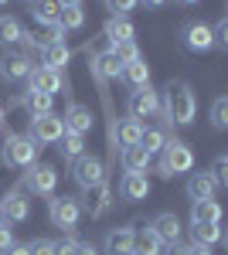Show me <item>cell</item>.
Here are the masks:
<instances>
[{
    "label": "cell",
    "mask_w": 228,
    "mask_h": 255,
    "mask_svg": "<svg viewBox=\"0 0 228 255\" xmlns=\"http://www.w3.org/2000/svg\"><path fill=\"white\" fill-rule=\"evenodd\" d=\"M102 3H106V10L113 17H130V10H136L140 0H102Z\"/></svg>",
    "instance_id": "37"
},
{
    "label": "cell",
    "mask_w": 228,
    "mask_h": 255,
    "mask_svg": "<svg viewBox=\"0 0 228 255\" xmlns=\"http://www.w3.org/2000/svg\"><path fill=\"white\" fill-rule=\"evenodd\" d=\"M0 123H3V106H0Z\"/></svg>",
    "instance_id": "50"
},
{
    "label": "cell",
    "mask_w": 228,
    "mask_h": 255,
    "mask_svg": "<svg viewBox=\"0 0 228 255\" xmlns=\"http://www.w3.org/2000/svg\"><path fill=\"white\" fill-rule=\"evenodd\" d=\"M102 34L109 38V48H113V44H123V41H133L136 27L130 24V17H109L106 27H102Z\"/></svg>",
    "instance_id": "23"
},
{
    "label": "cell",
    "mask_w": 228,
    "mask_h": 255,
    "mask_svg": "<svg viewBox=\"0 0 228 255\" xmlns=\"http://www.w3.org/2000/svg\"><path fill=\"white\" fill-rule=\"evenodd\" d=\"M106 255H133V228H113L102 242Z\"/></svg>",
    "instance_id": "21"
},
{
    "label": "cell",
    "mask_w": 228,
    "mask_h": 255,
    "mask_svg": "<svg viewBox=\"0 0 228 255\" xmlns=\"http://www.w3.org/2000/svg\"><path fill=\"white\" fill-rule=\"evenodd\" d=\"M119 82H126L130 89L150 85V65H147V58H136V61H130V65H123V68H119Z\"/></svg>",
    "instance_id": "22"
},
{
    "label": "cell",
    "mask_w": 228,
    "mask_h": 255,
    "mask_svg": "<svg viewBox=\"0 0 228 255\" xmlns=\"http://www.w3.org/2000/svg\"><path fill=\"white\" fill-rule=\"evenodd\" d=\"M20 106H24L31 116H44V113H51V106H55V96H48V92H38V89H31V85H27V92L20 96Z\"/></svg>",
    "instance_id": "24"
},
{
    "label": "cell",
    "mask_w": 228,
    "mask_h": 255,
    "mask_svg": "<svg viewBox=\"0 0 228 255\" xmlns=\"http://www.w3.org/2000/svg\"><path fill=\"white\" fill-rule=\"evenodd\" d=\"M31 14H34V20H38V24H44V27H55L58 17H61V3H58V0H38Z\"/></svg>",
    "instance_id": "31"
},
{
    "label": "cell",
    "mask_w": 228,
    "mask_h": 255,
    "mask_svg": "<svg viewBox=\"0 0 228 255\" xmlns=\"http://www.w3.org/2000/svg\"><path fill=\"white\" fill-rule=\"evenodd\" d=\"M7 255H31V249H27V245H17V242H14V245L7 249Z\"/></svg>",
    "instance_id": "45"
},
{
    "label": "cell",
    "mask_w": 228,
    "mask_h": 255,
    "mask_svg": "<svg viewBox=\"0 0 228 255\" xmlns=\"http://www.w3.org/2000/svg\"><path fill=\"white\" fill-rule=\"evenodd\" d=\"M147 194H150V180H147V174L126 170L123 180H119V197H123V201H143Z\"/></svg>",
    "instance_id": "14"
},
{
    "label": "cell",
    "mask_w": 228,
    "mask_h": 255,
    "mask_svg": "<svg viewBox=\"0 0 228 255\" xmlns=\"http://www.w3.org/2000/svg\"><path fill=\"white\" fill-rule=\"evenodd\" d=\"M157 170H160V177H174V174L194 170V150H191L184 139L167 136L164 150H160V160H157Z\"/></svg>",
    "instance_id": "2"
},
{
    "label": "cell",
    "mask_w": 228,
    "mask_h": 255,
    "mask_svg": "<svg viewBox=\"0 0 228 255\" xmlns=\"http://www.w3.org/2000/svg\"><path fill=\"white\" fill-rule=\"evenodd\" d=\"M174 3H181V7H194V3H201V0H174Z\"/></svg>",
    "instance_id": "48"
},
{
    "label": "cell",
    "mask_w": 228,
    "mask_h": 255,
    "mask_svg": "<svg viewBox=\"0 0 228 255\" xmlns=\"http://www.w3.org/2000/svg\"><path fill=\"white\" fill-rule=\"evenodd\" d=\"M208 174H211V180H215L218 187H228V157H225V153L215 157V163H211Z\"/></svg>",
    "instance_id": "36"
},
{
    "label": "cell",
    "mask_w": 228,
    "mask_h": 255,
    "mask_svg": "<svg viewBox=\"0 0 228 255\" xmlns=\"http://www.w3.org/2000/svg\"><path fill=\"white\" fill-rule=\"evenodd\" d=\"M10 245H14V232H10V225H0V255H7Z\"/></svg>",
    "instance_id": "41"
},
{
    "label": "cell",
    "mask_w": 228,
    "mask_h": 255,
    "mask_svg": "<svg viewBox=\"0 0 228 255\" xmlns=\"http://www.w3.org/2000/svg\"><path fill=\"white\" fill-rule=\"evenodd\" d=\"M75 255H99V249L92 242H75Z\"/></svg>",
    "instance_id": "43"
},
{
    "label": "cell",
    "mask_w": 228,
    "mask_h": 255,
    "mask_svg": "<svg viewBox=\"0 0 228 255\" xmlns=\"http://www.w3.org/2000/svg\"><path fill=\"white\" fill-rule=\"evenodd\" d=\"M27 3H38V0H27Z\"/></svg>",
    "instance_id": "51"
},
{
    "label": "cell",
    "mask_w": 228,
    "mask_h": 255,
    "mask_svg": "<svg viewBox=\"0 0 228 255\" xmlns=\"http://www.w3.org/2000/svg\"><path fill=\"white\" fill-rule=\"evenodd\" d=\"M58 153L65 163H75L82 153H85V136H78V133H61L58 136Z\"/></svg>",
    "instance_id": "25"
},
{
    "label": "cell",
    "mask_w": 228,
    "mask_h": 255,
    "mask_svg": "<svg viewBox=\"0 0 228 255\" xmlns=\"http://www.w3.org/2000/svg\"><path fill=\"white\" fill-rule=\"evenodd\" d=\"M38 153H41V146L31 136L7 133L3 146H0V163H3V167H20V170H24V167L38 163Z\"/></svg>",
    "instance_id": "3"
},
{
    "label": "cell",
    "mask_w": 228,
    "mask_h": 255,
    "mask_svg": "<svg viewBox=\"0 0 228 255\" xmlns=\"http://www.w3.org/2000/svg\"><path fill=\"white\" fill-rule=\"evenodd\" d=\"M191 221L222 225V204H215V201H191Z\"/></svg>",
    "instance_id": "26"
},
{
    "label": "cell",
    "mask_w": 228,
    "mask_h": 255,
    "mask_svg": "<svg viewBox=\"0 0 228 255\" xmlns=\"http://www.w3.org/2000/svg\"><path fill=\"white\" fill-rule=\"evenodd\" d=\"M225 242V232L222 225H201V221H191V245H205V249H215Z\"/></svg>",
    "instance_id": "19"
},
{
    "label": "cell",
    "mask_w": 228,
    "mask_h": 255,
    "mask_svg": "<svg viewBox=\"0 0 228 255\" xmlns=\"http://www.w3.org/2000/svg\"><path fill=\"white\" fill-rule=\"evenodd\" d=\"M215 194H218V184L211 180L208 170L188 177V197L191 201H215Z\"/></svg>",
    "instance_id": "18"
},
{
    "label": "cell",
    "mask_w": 228,
    "mask_h": 255,
    "mask_svg": "<svg viewBox=\"0 0 228 255\" xmlns=\"http://www.w3.org/2000/svg\"><path fill=\"white\" fill-rule=\"evenodd\" d=\"M140 3H143L147 10H160V7H167L171 0H140Z\"/></svg>",
    "instance_id": "44"
},
{
    "label": "cell",
    "mask_w": 228,
    "mask_h": 255,
    "mask_svg": "<svg viewBox=\"0 0 228 255\" xmlns=\"http://www.w3.org/2000/svg\"><path fill=\"white\" fill-rule=\"evenodd\" d=\"M188 255H215V252L205 249V245H188Z\"/></svg>",
    "instance_id": "46"
},
{
    "label": "cell",
    "mask_w": 228,
    "mask_h": 255,
    "mask_svg": "<svg viewBox=\"0 0 228 255\" xmlns=\"http://www.w3.org/2000/svg\"><path fill=\"white\" fill-rule=\"evenodd\" d=\"M126 113L133 119H150L160 113V92L153 85H140V89H130V99H126Z\"/></svg>",
    "instance_id": "6"
},
{
    "label": "cell",
    "mask_w": 228,
    "mask_h": 255,
    "mask_svg": "<svg viewBox=\"0 0 228 255\" xmlns=\"http://www.w3.org/2000/svg\"><path fill=\"white\" fill-rule=\"evenodd\" d=\"M61 7H82V0H58Z\"/></svg>",
    "instance_id": "47"
},
{
    "label": "cell",
    "mask_w": 228,
    "mask_h": 255,
    "mask_svg": "<svg viewBox=\"0 0 228 255\" xmlns=\"http://www.w3.org/2000/svg\"><path fill=\"white\" fill-rule=\"evenodd\" d=\"M61 123H65V133H78V136H85V133L92 129V109H85V106H78V102H68Z\"/></svg>",
    "instance_id": "13"
},
{
    "label": "cell",
    "mask_w": 228,
    "mask_h": 255,
    "mask_svg": "<svg viewBox=\"0 0 228 255\" xmlns=\"http://www.w3.org/2000/svg\"><path fill=\"white\" fill-rule=\"evenodd\" d=\"M58 24H61L65 31H82V27H85V10H82V7H61Z\"/></svg>",
    "instance_id": "32"
},
{
    "label": "cell",
    "mask_w": 228,
    "mask_h": 255,
    "mask_svg": "<svg viewBox=\"0 0 228 255\" xmlns=\"http://www.w3.org/2000/svg\"><path fill=\"white\" fill-rule=\"evenodd\" d=\"M160 255H188V245L184 242H174V245H164V252Z\"/></svg>",
    "instance_id": "42"
},
{
    "label": "cell",
    "mask_w": 228,
    "mask_h": 255,
    "mask_svg": "<svg viewBox=\"0 0 228 255\" xmlns=\"http://www.w3.org/2000/svg\"><path fill=\"white\" fill-rule=\"evenodd\" d=\"M48 218H51V225L61 228V232H75L78 218H82V204H78V197L51 194V201H48Z\"/></svg>",
    "instance_id": "5"
},
{
    "label": "cell",
    "mask_w": 228,
    "mask_h": 255,
    "mask_svg": "<svg viewBox=\"0 0 228 255\" xmlns=\"http://www.w3.org/2000/svg\"><path fill=\"white\" fill-rule=\"evenodd\" d=\"M0 225H3V221H0Z\"/></svg>",
    "instance_id": "52"
},
{
    "label": "cell",
    "mask_w": 228,
    "mask_h": 255,
    "mask_svg": "<svg viewBox=\"0 0 228 255\" xmlns=\"http://www.w3.org/2000/svg\"><path fill=\"white\" fill-rule=\"evenodd\" d=\"M160 252H164V242L153 235L150 225L133 228V255H160Z\"/></svg>",
    "instance_id": "20"
},
{
    "label": "cell",
    "mask_w": 228,
    "mask_h": 255,
    "mask_svg": "<svg viewBox=\"0 0 228 255\" xmlns=\"http://www.w3.org/2000/svg\"><path fill=\"white\" fill-rule=\"evenodd\" d=\"M27 218H31V201H27V194H24L20 187H10L7 194L0 197V221L20 225V221H27Z\"/></svg>",
    "instance_id": "7"
},
{
    "label": "cell",
    "mask_w": 228,
    "mask_h": 255,
    "mask_svg": "<svg viewBox=\"0 0 228 255\" xmlns=\"http://www.w3.org/2000/svg\"><path fill=\"white\" fill-rule=\"evenodd\" d=\"M24 41V27L17 17H0V48H17Z\"/></svg>",
    "instance_id": "29"
},
{
    "label": "cell",
    "mask_w": 228,
    "mask_h": 255,
    "mask_svg": "<svg viewBox=\"0 0 228 255\" xmlns=\"http://www.w3.org/2000/svg\"><path fill=\"white\" fill-rule=\"evenodd\" d=\"M150 228L164 245H174V242H181V235H184V225H181V218L174 215V211H160L150 221Z\"/></svg>",
    "instance_id": "12"
},
{
    "label": "cell",
    "mask_w": 228,
    "mask_h": 255,
    "mask_svg": "<svg viewBox=\"0 0 228 255\" xmlns=\"http://www.w3.org/2000/svg\"><path fill=\"white\" fill-rule=\"evenodd\" d=\"M106 208H109V187L102 180V184H95V187L85 191V211L92 218H99V215H106Z\"/></svg>",
    "instance_id": "28"
},
{
    "label": "cell",
    "mask_w": 228,
    "mask_h": 255,
    "mask_svg": "<svg viewBox=\"0 0 228 255\" xmlns=\"http://www.w3.org/2000/svg\"><path fill=\"white\" fill-rule=\"evenodd\" d=\"M113 55H116V61H119V65H130V61L143 58V55H140V48H136V41H123V44H113Z\"/></svg>",
    "instance_id": "34"
},
{
    "label": "cell",
    "mask_w": 228,
    "mask_h": 255,
    "mask_svg": "<svg viewBox=\"0 0 228 255\" xmlns=\"http://www.w3.org/2000/svg\"><path fill=\"white\" fill-rule=\"evenodd\" d=\"M55 255H75V238H72V232H68V238L55 242Z\"/></svg>",
    "instance_id": "40"
},
{
    "label": "cell",
    "mask_w": 228,
    "mask_h": 255,
    "mask_svg": "<svg viewBox=\"0 0 228 255\" xmlns=\"http://www.w3.org/2000/svg\"><path fill=\"white\" fill-rule=\"evenodd\" d=\"M20 191H27V194H38V197H51L58 187V170L51 163H31V167H24V177H20Z\"/></svg>",
    "instance_id": "4"
},
{
    "label": "cell",
    "mask_w": 228,
    "mask_h": 255,
    "mask_svg": "<svg viewBox=\"0 0 228 255\" xmlns=\"http://www.w3.org/2000/svg\"><path fill=\"white\" fill-rule=\"evenodd\" d=\"M164 143H167V133H164V129H143V136H140V146H143L150 157L164 150Z\"/></svg>",
    "instance_id": "33"
},
{
    "label": "cell",
    "mask_w": 228,
    "mask_h": 255,
    "mask_svg": "<svg viewBox=\"0 0 228 255\" xmlns=\"http://www.w3.org/2000/svg\"><path fill=\"white\" fill-rule=\"evenodd\" d=\"M27 82H31V89L48 92V96L61 92V72H55V68H44V65H34V68H31V75H27Z\"/></svg>",
    "instance_id": "15"
},
{
    "label": "cell",
    "mask_w": 228,
    "mask_h": 255,
    "mask_svg": "<svg viewBox=\"0 0 228 255\" xmlns=\"http://www.w3.org/2000/svg\"><path fill=\"white\" fill-rule=\"evenodd\" d=\"M211 41L218 51H228V17H222L215 27H211Z\"/></svg>",
    "instance_id": "38"
},
{
    "label": "cell",
    "mask_w": 228,
    "mask_h": 255,
    "mask_svg": "<svg viewBox=\"0 0 228 255\" xmlns=\"http://www.w3.org/2000/svg\"><path fill=\"white\" fill-rule=\"evenodd\" d=\"M211 126L215 129H225L228 126V99L225 96H218L211 102Z\"/></svg>",
    "instance_id": "35"
},
{
    "label": "cell",
    "mask_w": 228,
    "mask_h": 255,
    "mask_svg": "<svg viewBox=\"0 0 228 255\" xmlns=\"http://www.w3.org/2000/svg\"><path fill=\"white\" fill-rule=\"evenodd\" d=\"M27 249H31V255H55V242L51 238H34Z\"/></svg>",
    "instance_id": "39"
},
{
    "label": "cell",
    "mask_w": 228,
    "mask_h": 255,
    "mask_svg": "<svg viewBox=\"0 0 228 255\" xmlns=\"http://www.w3.org/2000/svg\"><path fill=\"white\" fill-rule=\"evenodd\" d=\"M181 44H184L188 51H194V55L211 51V48H215V41H211V27H208V24H201V20L184 24V27H181Z\"/></svg>",
    "instance_id": "10"
},
{
    "label": "cell",
    "mask_w": 228,
    "mask_h": 255,
    "mask_svg": "<svg viewBox=\"0 0 228 255\" xmlns=\"http://www.w3.org/2000/svg\"><path fill=\"white\" fill-rule=\"evenodd\" d=\"M150 160L153 157L140 146V143H136V146H123V167L133 170V174H147V170H150Z\"/></svg>",
    "instance_id": "27"
},
{
    "label": "cell",
    "mask_w": 228,
    "mask_h": 255,
    "mask_svg": "<svg viewBox=\"0 0 228 255\" xmlns=\"http://www.w3.org/2000/svg\"><path fill=\"white\" fill-rule=\"evenodd\" d=\"M31 58L27 55H17V51H7L3 58H0V79L3 82H27V75H31Z\"/></svg>",
    "instance_id": "11"
},
{
    "label": "cell",
    "mask_w": 228,
    "mask_h": 255,
    "mask_svg": "<svg viewBox=\"0 0 228 255\" xmlns=\"http://www.w3.org/2000/svg\"><path fill=\"white\" fill-rule=\"evenodd\" d=\"M65 133V123H61V116H55V113H44V116H31V123H27V136L34 139V143H58V136Z\"/></svg>",
    "instance_id": "9"
},
{
    "label": "cell",
    "mask_w": 228,
    "mask_h": 255,
    "mask_svg": "<svg viewBox=\"0 0 228 255\" xmlns=\"http://www.w3.org/2000/svg\"><path fill=\"white\" fill-rule=\"evenodd\" d=\"M160 113L167 123L174 126H191L194 116H198V96L191 89V82L177 79L164 85V96H160Z\"/></svg>",
    "instance_id": "1"
},
{
    "label": "cell",
    "mask_w": 228,
    "mask_h": 255,
    "mask_svg": "<svg viewBox=\"0 0 228 255\" xmlns=\"http://www.w3.org/2000/svg\"><path fill=\"white\" fill-rule=\"evenodd\" d=\"M72 177H75V184L82 191H89L95 184H102L106 180V163L99 157H89V153H82V157L72 163Z\"/></svg>",
    "instance_id": "8"
},
{
    "label": "cell",
    "mask_w": 228,
    "mask_h": 255,
    "mask_svg": "<svg viewBox=\"0 0 228 255\" xmlns=\"http://www.w3.org/2000/svg\"><path fill=\"white\" fill-rule=\"evenodd\" d=\"M68 58H72V48H68L65 41H44V44H41V65H44V68L61 72V68L68 65Z\"/></svg>",
    "instance_id": "16"
},
{
    "label": "cell",
    "mask_w": 228,
    "mask_h": 255,
    "mask_svg": "<svg viewBox=\"0 0 228 255\" xmlns=\"http://www.w3.org/2000/svg\"><path fill=\"white\" fill-rule=\"evenodd\" d=\"M7 3H10V0H0V7H7Z\"/></svg>",
    "instance_id": "49"
},
{
    "label": "cell",
    "mask_w": 228,
    "mask_h": 255,
    "mask_svg": "<svg viewBox=\"0 0 228 255\" xmlns=\"http://www.w3.org/2000/svg\"><path fill=\"white\" fill-rule=\"evenodd\" d=\"M119 61H116L113 48H102V51H95L92 55V75L99 82H109V79H119Z\"/></svg>",
    "instance_id": "17"
},
{
    "label": "cell",
    "mask_w": 228,
    "mask_h": 255,
    "mask_svg": "<svg viewBox=\"0 0 228 255\" xmlns=\"http://www.w3.org/2000/svg\"><path fill=\"white\" fill-rule=\"evenodd\" d=\"M143 129H147V126H143L140 119L126 116L119 126H116V136H119V143H123V146H136V143H140V136H143Z\"/></svg>",
    "instance_id": "30"
}]
</instances>
